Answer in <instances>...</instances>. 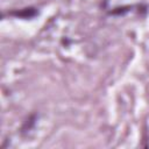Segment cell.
<instances>
[{
  "label": "cell",
  "mask_w": 149,
  "mask_h": 149,
  "mask_svg": "<svg viewBox=\"0 0 149 149\" xmlns=\"http://www.w3.org/2000/svg\"><path fill=\"white\" fill-rule=\"evenodd\" d=\"M37 9L34 8V7H27V8H22V9H19V10H13V12H9L8 15H12V16H16V17H21V19H31L34 16L37 15Z\"/></svg>",
  "instance_id": "1"
}]
</instances>
